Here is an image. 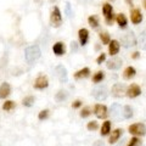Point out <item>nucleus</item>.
Returning <instances> with one entry per match:
<instances>
[{"mask_svg": "<svg viewBox=\"0 0 146 146\" xmlns=\"http://www.w3.org/2000/svg\"><path fill=\"white\" fill-rule=\"evenodd\" d=\"M40 55H42V51H40L38 45H31V46L26 49V54H25L26 61L28 63H33L40 57Z\"/></svg>", "mask_w": 146, "mask_h": 146, "instance_id": "1", "label": "nucleus"}, {"mask_svg": "<svg viewBox=\"0 0 146 146\" xmlns=\"http://www.w3.org/2000/svg\"><path fill=\"white\" fill-rule=\"evenodd\" d=\"M50 23L55 28H58L62 25V13L58 6H54L51 13H50Z\"/></svg>", "mask_w": 146, "mask_h": 146, "instance_id": "2", "label": "nucleus"}, {"mask_svg": "<svg viewBox=\"0 0 146 146\" xmlns=\"http://www.w3.org/2000/svg\"><path fill=\"white\" fill-rule=\"evenodd\" d=\"M102 13H104V17H105V22L111 26L115 21V12H113V7L111 4L108 3H105L102 4Z\"/></svg>", "mask_w": 146, "mask_h": 146, "instance_id": "3", "label": "nucleus"}, {"mask_svg": "<svg viewBox=\"0 0 146 146\" xmlns=\"http://www.w3.org/2000/svg\"><path fill=\"white\" fill-rule=\"evenodd\" d=\"M93 96L98 100V101H102V100H106L108 96V90L106 88V85H99L96 88L93 89Z\"/></svg>", "mask_w": 146, "mask_h": 146, "instance_id": "4", "label": "nucleus"}, {"mask_svg": "<svg viewBox=\"0 0 146 146\" xmlns=\"http://www.w3.org/2000/svg\"><path fill=\"white\" fill-rule=\"evenodd\" d=\"M129 133L134 136H144L146 135V125L144 123H135L129 125Z\"/></svg>", "mask_w": 146, "mask_h": 146, "instance_id": "5", "label": "nucleus"}, {"mask_svg": "<svg viewBox=\"0 0 146 146\" xmlns=\"http://www.w3.org/2000/svg\"><path fill=\"white\" fill-rule=\"evenodd\" d=\"M122 44L124 48H130V46L138 45V40H136L133 32H128L127 34H124L122 36Z\"/></svg>", "mask_w": 146, "mask_h": 146, "instance_id": "6", "label": "nucleus"}, {"mask_svg": "<svg viewBox=\"0 0 146 146\" xmlns=\"http://www.w3.org/2000/svg\"><path fill=\"white\" fill-rule=\"evenodd\" d=\"M125 93H127V86L123 83H116L111 89V94L113 98H123Z\"/></svg>", "mask_w": 146, "mask_h": 146, "instance_id": "7", "label": "nucleus"}, {"mask_svg": "<svg viewBox=\"0 0 146 146\" xmlns=\"http://www.w3.org/2000/svg\"><path fill=\"white\" fill-rule=\"evenodd\" d=\"M111 117L112 119H115L116 122L122 121L123 118V108L119 104H113L111 106Z\"/></svg>", "mask_w": 146, "mask_h": 146, "instance_id": "8", "label": "nucleus"}, {"mask_svg": "<svg viewBox=\"0 0 146 146\" xmlns=\"http://www.w3.org/2000/svg\"><path fill=\"white\" fill-rule=\"evenodd\" d=\"M49 86V79L46 76H43L40 74L36 77V79L34 80V89H38V90H44Z\"/></svg>", "mask_w": 146, "mask_h": 146, "instance_id": "9", "label": "nucleus"}, {"mask_svg": "<svg viewBox=\"0 0 146 146\" xmlns=\"http://www.w3.org/2000/svg\"><path fill=\"white\" fill-rule=\"evenodd\" d=\"M94 113L98 118H100V119H105V118L108 116L107 107L105 106V105H101V104H96L94 106Z\"/></svg>", "mask_w": 146, "mask_h": 146, "instance_id": "10", "label": "nucleus"}, {"mask_svg": "<svg viewBox=\"0 0 146 146\" xmlns=\"http://www.w3.org/2000/svg\"><path fill=\"white\" fill-rule=\"evenodd\" d=\"M143 13H141V11L139 10V9H131L130 10V21L133 25H139L143 22Z\"/></svg>", "mask_w": 146, "mask_h": 146, "instance_id": "11", "label": "nucleus"}, {"mask_svg": "<svg viewBox=\"0 0 146 146\" xmlns=\"http://www.w3.org/2000/svg\"><path fill=\"white\" fill-rule=\"evenodd\" d=\"M140 94H141V89H140V86H139L138 84H131V85H129V86L127 88L125 95H127L128 98L135 99V98H138Z\"/></svg>", "mask_w": 146, "mask_h": 146, "instance_id": "12", "label": "nucleus"}, {"mask_svg": "<svg viewBox=\"0 0 146 146\" xmlns=\"http://www.w3.org/2000/svg\"><path fill=\"white\" fill-rule=\"evenodd\" d=\"M55 71H56V76L58 80L61 82V83H67L68 80V74H67V70L62 65H58L56 68H55Z\"/></svg>", "mask_w": 146, "mask_h": 146, "instance_id": "13", "label": "nucleus"}, {"mask_svg": "<svg viewBox=\"0 0 146 146\" xmlns=\"http://www.w3.org/2000/svg\"><path fill=\"white\" fill-rule=\"evenodd\" d=\"M78 39H79V44L82 46L86 45L89 42V31L86 28H80L78 31Z\"/></svg>", "mask_w": 146, "mask_h": 146, "instance_id": "14", "label": "nucleus"}, {"mask_svg": "<svg viewBox=\"0 0 146 146\" xmlns=\"http://www.w3.org/2000/svg\"><path fill=\"white\" fill-rule=\"evenodd\" d=\"M121 50V43L118 40H111L108 43V54L111 56H116Z\"/></svg>", "mask_w": 146, "mask_h": 146, "instance_id": "15", "label": "nucleus"}, {"mask_svg": "<svg viewBox=\"0 0 146 146\" xmlns=\"http://www.w3.org/2000/svg\"><path fill=\"white\" fill-rule=\"evenodd\" d=\"M52 51L56 56H63L66 54V45L63 42H57L54 44L52 46Z\"/></svg>", "mask_w": 146, "mask_h": 146, "instance_id": "16", "label": "nucleus"}, {"mask_svg": "<svg viewBox=\"0 0 146 146\" xmlns=\"http://www.w3.org/2000/svg\"><path fill=\"white\" fill-rule=\"evenodd\" d=\"M10 94H11V85L5 82V83H3L0 85V99L1 100L6 99Z\"/></svg>", "mask_w": 146, "mask_h": 146, "instance_id": "17", "label": "nucleus"}, {"mask_svg": "<svg viewBox=\"0 0 146 146\" xmlns=\"http://www.w3.org/2000/svg\"><path fill=\"white\" fill-rule=\"evenodd\" d=\"M122 134H123V130L122 129H119V128H117V129H115L112 131V134L110 135V139H108V143L110 144H116L118 140H119V138L122 136Z\"/></svg>", "mask_w": 146, "mask_h": 146, "instance_id": "18", "label": "nucleus"}, {"mask_svg": "<svg viewBox=\"0 0 146 146\" xmlns=\"http://www.w3.org/2000/svg\"><path fill=\"white\" fill-rule=\"evenodd\" d=\"M106 66H107L108 70L116 71V70H118V68L122 66V60H121V58H112V60L107 61Z\"/></svg>", "mask_w": 146, "mask_h": 146, "instance_id": "19", "label": "nucleus"}, {"mask_svg": "<svg viewBox=\"0 0 146 146\" xmlns=\"http://www.w3.org/2000/svg\"><path fill=\"white\" fill-rule=\"evenodd\" d=\"M90 76V68L89 67H84L82 68V70L77 71L74 73V78L76 79H83V78H88Z\"/></svg>", "mask_w": 146, "mask_h": 146, "instance_id": "20", "label": "nucleus"}, {"mask_svg": "<svg viewBox=\"0 0 146 146\" xmlns=\"http://www.w3.org/2000/svg\"><path fill=\"white\" fill-rule=\"evenodd\" d=\"M136 76V70L133 67V66H128L124 72H123V78L124 79H131V78H134V77Z\"/></svg>", "mask_w": 146, "mask_h": 146, "instance_id": "21", "label": "nucleus"}, {"mask_svg": "<svg viewBox=\"0 0 146 146\" xmlns=\"http://www.w3.org/2000/svg\"><path fill=\"white\" fill-rule=\"evenodd\" d=\"M116 21H117V25L119 26L122 29L127 28V26H128V20H127V17H125L124 13H118V15L116 16Z\"/></svg>", "mask_w": 146, "mask_h": 146, "instance_id": "22", "label": "nucleus"}, {"mask_svg": "<svg viewBox=\"0 0 146 146\" xmlns=\"http://www.w3.org/2000/svg\"><path fill=\"white\" fill-rule=\"evenodd\" d=\"M101 131H100V134H101L102 136H107L110 134V131H111V122L110 121H105L102 123V125H101Z\"/></svg>", "mask_w": 146, "mask_h": 146, "instance_id": "23", "label": "nucleus"}, {"mask_svg": "<svg viewBox=\"0 0 146 146\" xmlns=\"http://www.w3.org/2000/svg\"><path fill=\"white\" fill-rule=\"evenodd\" d=\"M88 23H89V26L91 27V28H94V29L99 28V26H100L99 17H98V16H95V15L89 16V17H88Z\"/></svg>", "mask_w": 146, "mask_h": 146, "instance_id": "24", "label": "nucleus"}, {"mask_svg": "<svg viewBox=\"0 0 146 146\" xmlns=\"http://www.w3.org/2000/svg\"><path fill=\"white\" fill-rule=\"evenodd\" d=\"M99 38H100V40H101L102 45H108V43L111 42V36H110L108 32H100Z\"/></svg>", "mask_w": 146, "mask_h": 146, "instance_id": "25", "label": "nucleus"}, {"mask_svg": "<svg viewBox=\"0 0 146 146\" xmlns=\"http://www.w3.org/2000/svg\"><path fill=\"white\" fill-rule=\"evenodd\" d=\"M133 117V108H131L129 105H125L123 107V118L124 119H130Z\"/></svg>", "mask_w": 146, "mask_h": 146, "instance_id": "26", "label": "nucleus"}, {"mask_svg": "<svg viewBox=\"0 0 146 146\" xmlns=\"http://www.w3.org/2000/svg\"><path fill=\"white\" fill-rule=\"evenodd\" d=\"M104 79H105V73H104L102 71H98V72L93 76V83H95V84L101 83Z\"/></svg>", "mask_w": 146, "mask_h": 146, "instance_id": "27", "label": "nucleus"}, {"mask_svg": "<svg viewBox=\"0 0 146 146\" xmlns=\"http://www.w3.org/2000/svg\"><path fill=\"white\" fill-rule=\"evenodd\" d=\"M139 44V46L143 49V50H146V29L145 31H143L141 32V34H140V36H139V42H138Z\"/></svg>", "mask_w": 146, "mask_h": 146, "instance_id": "28", "label": "nucleus"}, {"mask_svg": "<svg viewBox=\"0 0 146 146\" xmlns=\"http://www.w3.org/2000/svg\"><path fill=\"white\" fill-rule=\"evenodd\" d=\"M15 107H16V104L13 101H11V100H7V101H5L3 104V110H4V111H6V112L12 111Z\"/></svg>", "mask_w": 146, "mask_h": 146, "instance_id": "29", "label": "nucleus"}, {"mask_svg": "<svg viewBox=\"0 0 146 146\" xmlns=\"http://www.w3.org/2000/svg\"><path fill=\"white\" fill-rule=\"evenodd\" d=\"M67 98H68V93L66 90H58V93L56 94V96H55L56 101H58V102H62L63 100H66Z\"/></svg>", "mask_w": 146, "mask_h": 146, "instance_id": "30", "label": "nucleus"}, {"mask_svg": "<svg viewBox=\"0 0 146 146\" xmlns=\"http://www.w3.org/2000/svg\"><path fill=\"white\" fill-rule=\"evenodd\" d=\"M35 101V98L34 96H32V95H28V96H26L23 99V101H22V105H23L25 107H31L32 105L34 104Z\"/></svg>", "mask_w": 146, "mask_h": 146, "instance_id": "31", "label": "nucleus"}, {"mask_svg": "<svg viewBox=\"0 0 146 146\" xmlns=\"http://www.w3.org/2000/svg\"><path fill=\"white\" fill-rule=\"evenodd\" d=\"M86 128H88L89 131H94V130L99 129V123L96 121H91V122H89L88 124H86Z\"/></svg>", "mask_w": 146, "mask_h": 146, "instance_id": "32", "label": "nucleus"}, {"mask_svg": "<svg viewBox=\"0 0 146 146\" xmlns=\"http://www.w3.org/2000/svg\"><path fill=\"white\" fill-rule=\"evenodd\" d=\"M49 110H43V111H40L39 112V115H38V119L39 121H45V119H48L49 118Z\"/></svg>", "mask_w": 146, "mask_h": 146, "instance_id": "33", "label": "nucleus"}, {"mask_svg": "<svg viewBox=\"0 0 146 146\" xmlns=\"http://www.w3.org/2000/svg\"><path fill=\"white\" fill-rule=\"evenodd\" d=\"M140 144H141V140L139 139V136H134V138H131L129 140L127 146H139Z\"/></svg>", "mask_w": 146, "mask_h": 146, "instance_id": "34", "label": "nucleus"}, {"mask_svg": "<svg viewBox=\"0 0 146 146\" xmlns=\"http://www.w3.org/2000/svg\"><path fill=\"white\" fill-rule=\"evenodd\" d=\"M105 61H106V54L101 52V54H100L99 56H98V58H96V63H98V65H101V63L105 62Z\"/></svg>", "mask_w": 146, "mask_h": 146, "instance_id": "35", "label": "nucleus"}, {"mask_svg": "<svg viewBox=\"0 0 146 146\" xmlns=\"http://www.w3.org/2000/svg\"><path fill=\"white\" fill-rule=\"evenodd\" d=\"M90 115H91V112H90V110L88 107L83 108V110H82V112H80V117L82 118H86V117H89Z\"/></svg>", "mask_w": 146, "mask_h": 146, "instance_id": "36", "label": "nucleus"}, {"mask_svg": "<svg viewBox=\"0 0 146 146\" xmlns=\"http://www.w3.org/2000/svg\"><path fill=\"white\" fill-rule=\"evenodd\" d=\"M80 106H82V101H80V100H77V101H74V102L72 104V107L73 108H79Z\"/></svg>", "mask_w": 146, "mask_h": 146, "instance_id": "37", "label": "nucleus"}, {"mask_svg": "<svg viewBox=\"0 0 146 146\" xmlns=\"http://www.w3.org/2000/svg\"><path fill=\"white\" fill-rule=\"evenodd\" d=\"M139 57H140V54L138 51L133 52V55H131V58H134V60H136V58H139Z\"/></svg>", "mask_w": 146, "mask_h": 146, "instance_id": "38", "label": "nucleus"}, {"mask_svg": "<svg viewBox=\"0 0 146 146\" xmlns=\"http://www.w3.org/2000/svg\"><path fill=\"white\" fill-rule=\"evenodd\" d=\"M93 146H105V144H104V141H95Z\"/></svg>", "mask_w": 146, "mask_h": 146, "instance_id": "39", "label": "nucleus"}, {"mask_svg": "<svg viewBox=\"0 0 146 146\" xmlns=\"http://www.w3.org/2000/svg\"><path fill=\"white\" fill-rule=\"evenodd\" d=\"M72 51H77V45H76L74 42L72 43Z\"/></svg>", "mask_w": 146, "mask_h": 146, "instance_id": "40", "label": "nucleus"}, {"mask_svg": "<svg viewBox=\"0 0 146 146\" xmlns=\"http://www.w3.org/2000/svg\"><path fill=\"white\" fill-rule=\"evenodd\" d=\"M125 3H127V5L133 6V0H125Z\"/></svg>", "mask_w": 146, "mask_h": 146, "instance_id": "41", "label": "nucleus"}, {"mask_svg": "<svg viewBox=\"0 0 146 146\" xmlns=\"http://www.w3.org/2000/svg\"><path fill=\"white\" fill-rule=\"evenodd\" d=\"M145 9H146V0H145Z\"/></svg>", "mask_w": 146, "mask_h": 146, "instance_id": "42", "label": "nucleus"}]
</instances>
